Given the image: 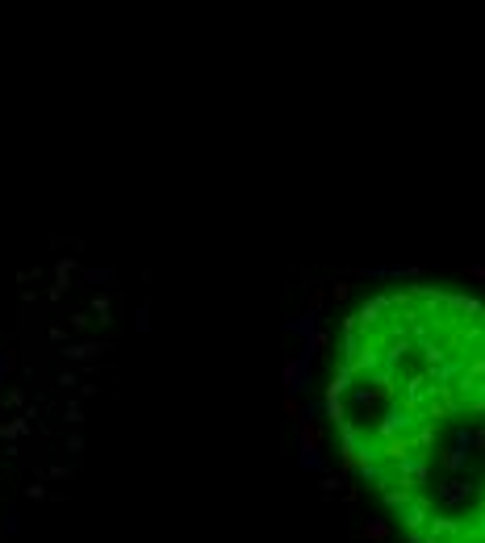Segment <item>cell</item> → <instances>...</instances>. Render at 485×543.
<instances>
[{
  "mask_svg": "<svg viewBox=\"0 0 485 543\" xmlns=\"http://www.w3.org/2000/svg\"><path fill=\"white\" fill-rule=\"evenodd\" d=\"M331 422L410 543H485V301L406 285L360 305Z\"/></svg>",
  "mask_w": 485,
  "mask_h": 543,
  "instance_id": "obj_1",
  "label": "cell"
}]
</instances>
